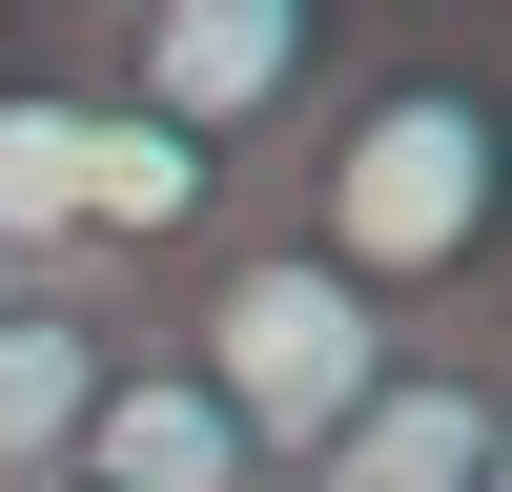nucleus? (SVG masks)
<instances>
[{
  "mask_svg": "<svg viewBox=\"0 0 512 492\" xmlns=\"http://www.w3.org/2000/svg\"><path fill=\"white\" fill-rule=\"evenodd\" d=\"M267 226L410 349L512 328V21H349L308 144L267 164Z\"/></svg>",
  "mask_w": 512,
  "mask_h": 492,
  "instance_id": "obj_1",
  "label": "nucleus"
},
{
  "mask_svg": "<svg viewBox=\"0 0 512 492\" xmlns=\"http://www.w3.org/2000/svg\"><path fill=\"white\" fill-rule=\"evenodd\" d=\"M144 349L185 369V390L226 410V431L267 451V472H308V451L349 431L369 390H390V349H410V328H390V308H349V287H328L308 246H287L267 205H246V226H205L185 267L144 287Z\"/></svg>",
  "mask_w": 512,
  "mask_h": 492,
  "instance_id": "obj_2",
  "label": "nucleus"
},
{
  "mask_svg": "<svg viewBox=\"0 0 512 492\" xmlns=\"http://www.w3.org/2000/svg\"><path fill=\"white\" fill-rule=\"evenodd\" d=\"M62 41L144 144H185L226 205H267V164L308 144L328 62H349V0H62Z\"/></svg>",
  "mask_w": 512,
  "mask_h": 492,
  "instance_id": "obj_3",
  "label": "nucleus"
},
{
  "mask_svg": "<svg viewBox=\"0 0 512 492\" xmlns=\"http://www.w3.org/2000/svg\"><path fill=\"white\" fill-rule=\"evenodd\" d=\"M287 492H512V328H431Z\"/></svg>",
  "mask_w": 512,
  "mask_h": 492,
  "instance_id": "obj_4",
  "label": "nucleus"
},
{
  "mask_svg": "<svg viewBox=\"0 0 512 492\" xmlns=\"http://www.w3.org/2000/svg\"><path fill=\"white\" fill-rule=\"evenodd\" d=\"M123 328H144V308H103V287H0V492H62Z\"/></svg>",
  "mask_w": 512,
  "mask_h": 492,
  "instance_id": "obj_5",
  "label": "nucleus"
},
{
  "mask_svg": "<svg viewBox=\"0 0 512 492\" xmlns=\"http://www.w3.org/2000/svg\"><path fill=\"white\" fill-rule=\"evenodd\" d=\"M62 492H287V472H267V451H246L226 410L164 369V349H144V328H123V369H103V410H82Z\"/></svg>",
  "mask_w": 512,
  "mask_h": 492,
  "instance_id": "obj_6",
  "label": "nucleus"
},
{
  "mask_svg": "<svg viewBox=\"0 0 512 492\" xmlns=\"http://www.w3.org/2000/svg\"><path fill=\"white\" fill-rule=\"evenodd\" d=\"M0 287H21V267H0Z\"/></svg>",
  "mask_w": 512,
  "mask_h": 492,
  "instance_id": "obj_7",
  "label": "nucleus"
}]
</instances>
